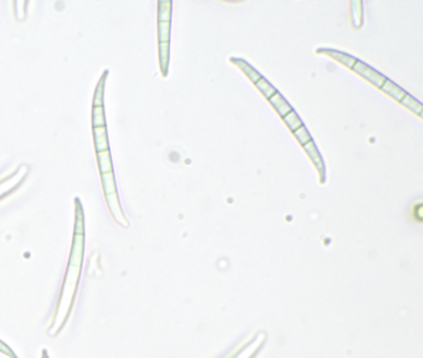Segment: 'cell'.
I'll return each instance as SVG.
<instances>
[{
  "mask_svg": "<svg viewBox=\"0 0 423 358\" xmlns=\"http://www.w3.org/2000/svg\"><path fill=\"white\" fill-rule=\"evenodd\" d=\"M80 267L81 266H74V265L68 264V267H67V272H66L65 285H64V290H62V293H61V297H60V301H58V303L62 302L65 298L68 300L70 305L72 303L74 291H76L77 281H78V275H80V271H81Z\"/></svg>",
  "mask_w": 423,
  "mask_h": 358,
  "instance_id": "1",
  "label": "cell"
},
{
  "mask_svg": "<svg viewBox=\"0 0 423 358\" xmlns=\"http://www.w3.org/2000/svg\"><path fill=\"white\" fill-rule=\"evenodd\" d=\"M106 200H107L108 208H110V214L113 215V218H114V220L117 221L120 225L124 226V228H128L130 224H128L127 219H126L124 214H123L117 193H114V194L106 195Z\"/></svg>",
  "mask_w": 423,
  "mask_h": 358,
  "instance_id": "2",
  "label": "cell"
},
{
  "mask_svg": "<svg viewBox=\"0 0 423 358\" xmlns=\"http://www.w3.org/2000/svg\"><path fill=\"white\" fill-rule=\"evenodd\" d=\"M84 235L82 234H74V243H72V250L70 254V265L74 266H81L82 257H84Z\"/></svg>",
  "mask_w": 423,
  "mask_h": 358,
  "instance_id": "3",
  "label": "cell"
},
{
  "mask_svg": "<svg viewBox=\"0 0 423 358\" xmlns=\"http://www.w3.org/2000/svg\"><path fill=\"white\" fill-rule=\"evenodd\" d=\"M94 147H96L97 152L108 151V149H110L106 126L104 127H94Z\"/></svg>",
  "mask_w": 423,
  "mask_h": 358,
  "instance_id": "4",
  "label": "cell"
},
{
  "mask_svg": "<svg viewBox=\"0 0 423 358\" xmlns=\"http://www.w3.org/2000/svg\"><path fill=\"white\" fill-rule=\"evenodd\" d=\"M97 161H98V168H100V174H107L113 172L112 159H110V151H102L97 152Z\"/></svg>",
  "mask_w": 423,
  "mask_h": 358,
  "instance_id": "5",
  "label": "cell"
},
{
  "mask_svg": "<svg viewBox=\"0 0 423 358\" xmlns=\"http://www.w3.org/2000/svg\"><path fill=\"white\" fill-rule=\"evenodd\" d=\"M270 101L272 102L273 106L277 108V111L283 116V117H286L288 113L292 112V108H290V105L287 104V101H286V100L283 99L280 94H278V92H276L273 96L270 97Z\"/></svg>",
  "mask_w": 423,
  "mask_h": 358,
  "instance_id": "6",
  "label": "cell"
},
{
  "mask_svg": "<svg viewBox=\"0 0 423 358\" xmlns=\"http://www.w3.org/2000/svg\"><path fill=\"white\" fill-rule=\"evenodd\" d=\"M74 207H76V220H74V234H82L84 233V210H82V205L80 203L78 198L74 199Z\"/></svg>",
  "mask_w": 423,
  "mask_h": 358,
  "instance_id": "7",
  "label": "cell"
},
{
  "mask_svg": "<svg viewBox=\"0 0 423 358\" xmlns=\"http://www.w3.org/2000/svg\"><path fill=\"white\" fill-rule=\"evenodd\" d=\"M100 178H102L103 192H104V195L114 194V193H117L114 174H113V172H110V173H107V174H100Z\"/></svg>",
  "mask_w": 423,
  "mask_h": 358,
  "instance_id": "8",
  "label": "cell"
},
{
  "mask_svg": "<svg viewBox=\"0 0 423 358\" xmlns=\"http://www.w3.org/2000/svg\"><path fill=\"white\" fill-rule=\"evenodd\" d=\"M107 75H108V71H104L103 76L100 77V81H98L96 92H94V107L103 106V91H104V82H106V77H107Z\"/></svg>",
  "mask_w": 423,
  "mask_h": 358,
  "instance_id": "9",
  "label": "cell"
},
{
  "mask_svg": "<svg viewBox=\"0 0 423 358\" xmlns=\"http://www.w3.org/2000/svg\"><path fill=\"white\" fill-rule=\"evenodd\" d=\"M92 125H94V127H104L106 126L103 106L94 107V110H92Z\"/></svg>",
  "mask_w": 423,
  "mask_h": 358,
  "instance_id": "10",
  "label": "cell"
},
{
  "mask_svg": "<svg viewBox=\"0 0 423 358\" xmlns=\"http://www.w3.org/2000/svg\"><path fill=\"white\" fill-rule=\"evenodd\" d=\"M284 120H286V122H287V125L290 126V128H292L293 132H294V131H296V128H298V127H302V126H303V123H302V121L299 120L298 117H296V113L293 112V111H292V112L288 113L287 116H286Z\"/></svg>",
  "mask_w": 423,
  "mask_h": 358,
  "instance_id": "11",
  "label": "cell"
},
{
  "mask_svg": "<svg viewBox=\"0 0 423 358\" xmlns=\"http://www.w3.org/2000/svg\"><path fill=\"white\" fill-rule=\"evenodd\" d=\"M294 135H296V137H298V140L300 141V143L303 144V146H306V143H309L312 141L310 140V136H309V133L306 132V130L303 127V126H302V127L299 128V130L294 131Z\"/></svg>",
  "mask_w": 423,
  "mask_h": 358,
  "instance_id": "12",
  "label": "cell"
},
{
  "mask_svg": "<svg viewBox=\"0 0 423 358\" xmlns=\"http://www.w3.org/2000/svg\"><path fill=\"white\" fill-rule=\"evenodd\" d=\"M0 352H2V353H5L6 356H9L10 358H18L14 354V352L12 351V349L9 348V347L6 346L5 343H2V341H0Z\"/></svg>",
  "mask_w": 423,
  "mask_h": 358,
  "instance_id": "13",
  "label": "cell"
},
{
  "mask_svg": "<svg viewBox=\"0 0 423 358\" xmlns=\"http://www.w3.org/2000/svg\"><path fill=\"white\" fill-rule=\"evenodd\" d=\"M44 358H48V354H46V351H44Z\"/></svg>",
  "mask_w": 423,
  "mask_h": 358,
  "instance_id": "14",
  "label": "cell"
}]
</instances>
